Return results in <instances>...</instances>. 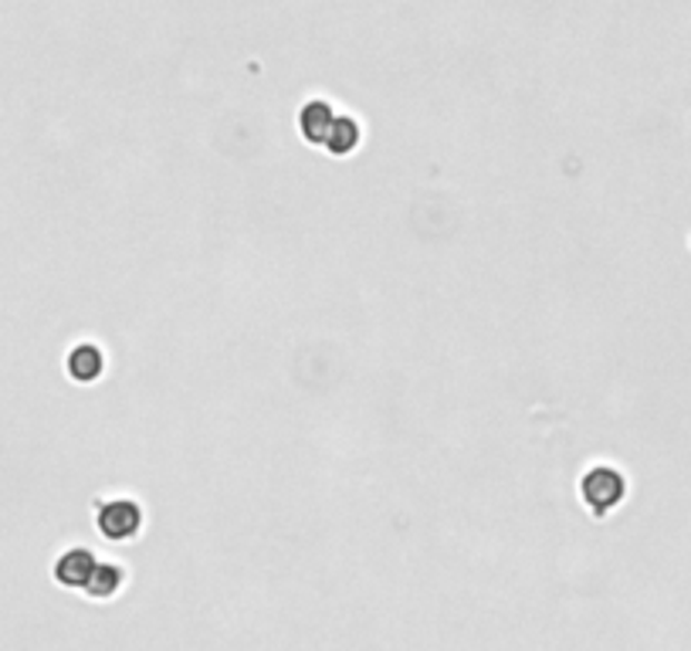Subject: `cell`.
<instances>
[{
	"mask_svg": "<svg viewBox=\"0 0 691 651\" xmlns=\"http://www.w3.org/2000/svg\"><path fill=\"white\" fill-rule=\"evenodd\" d=\"M621 496H624V478L614 468H593L583 478V499L596 513H607L611 506H617Z\"/></svg>",
	"mask_w": 691,
	"mask_h": 651,
	"instance_id": "obj_1",
	"label": "cell"
},
{
	"mask_svg": "<svg viewBox=\"0 0 691 651\" xmlns=\"http://www.w3.org/2000/svg\"><path fill=\"white\" fill-rule=\"evenodd\" d=\"M139 506L136 503H126V499H116V503H106L103 513H99V529L103 536L109 540H129L139 533Z\"/></svg>",
	"mask_w": 691,
	"mask_h": 651,
	"instance_id": "obj_2",
	"label": "cell"
},
{
	"mask_svg": "<svg viewBox=\"0 0 691 651\" xmlns=\"http://www.w3.org/2000/svg\"><path fill=\"white\" fill-rule=\"evenodd\" d=\"M96 556L89 550H68L58 563H55V577L65 587H85L96 574Z\"/></svg>",
	"mask_w": 691,
	"mask_h": 651,
	"instance_id": "obj_3",
	"label": "cell"
},
{
	"mask_svg": "<svg viewBox=\"0 0 691 651\" xmlns=\"http://www.w3.org/2000/svg\"><path fill=\"white\" fill-rule=\"evenodd\" d=\"M332 123H335V113L329 103H305V109L299 113V129L309 143H325Z\"/></svg>",
	"mask_w": 691,
	"mask_h": 651,
	"instance_id": "obj_4",
	"label": "cell"
},
{
	"mask_svg": "<svg viewBox=\"0 0 691 651\" xmlns=\"http://www.w3.org/2000/svg\"><path fill=\"white\" fill-rule=\"evenodd\" d=\"M103 367H106V360H103V350H96V347H75L71 350V357H68V373L75 377V380H81V383H93L99 373H103Z\"/></svg>",
	"mask_w": 691,
	"mask_h": 651,
	"instance_id": "obj_5",
	"label": "cell"
},
{
	"mask_svg": "<svg viewBox=\"0 0 691 651\" xmlns=\"http://www.w3.org/2000/svg\"><path fill=\"white\" fill-rule=\"evenodd\" d=\"M322 146H325L329 153H335V156L353 153V149L360 146V126H357V119L335 116V123H332V129H329V136H325Z\"/></svg>",
	"mask_w": 691,
	"mask_h": 651,
	"instance_id": "obj_6",
	"label": "cell"
},
{
	"mask_svg": "<svg viewBox=\"0 0 691 651\" xmlns=\"http://www.w3.org/2000/svg\"><path fill=\"white\" fill-rule=\"evenodd\" d=\"M119 584H123L119 566H113V563H99V566H96V574H93V581L85 584V591H89L93 597H113V594L119 591Z\"/></svg>",
	"mask_w": 691,
	"mask_h": 651,
	"instance_id": "obj_7",
	"label": "cell"
}]
</instances>
